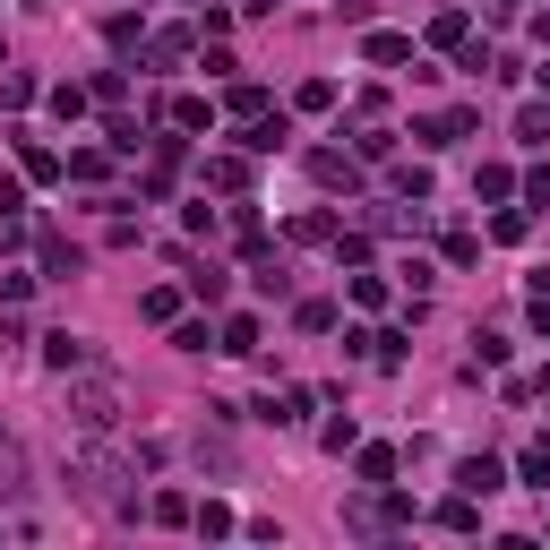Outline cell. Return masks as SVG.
Here are the masks:
<instances>
[{
	"instance_id": "obj_1",
	"label": "cell",
	"mask_w": 550,
	"mask_h": 550,
	"mask_svg": "<svg viewBox=\"0 0 550 550\" xmlns=\"http://www.w3.org/2000/svg\"><path fill=\"white\" fill-rule=\"evenodd\" d=\"M121 482H129L121 456H78V473H69V490H78L95 516H138V499H129Z\"/></svg>"
},
{
	"instance_id": "obj_2",
	"label": "cell",
	"mask_w": 550,
	"mask_h": 550,
	"mask_svg": "<svg viewBox=\"0 0 550 550\" xmlns=\"http://www.w3.org/2000/svg\"><path fill=\"white\" fill-rule=\"evenodd\" d=\"M69 422H78L86 439H104V430L121 422V396H112V379H86L78 396H69Z\"/></svg>"
},
{
	"instance_id": "obj_3",
	"label": "cell",
	"mask_w": 550,
	"mask_h": 550,
	"mask_svg": "<svg viewBox=\"0 0 550 550\" xmlns=\"http://www.w3.org/2000/svg\"><path fill=\"white\" fill-rule=\"evenodd\" d=\"M499 482H508V473L490 465V456H465V465H456V490H465V499H490Z\"/></svg>"
},
{
	"instance_id": "obj_4",
	"label": "cell",
	"mask_w": 550,
	"mask_h": 550,
	"mask_svg": "<svg viewBox=\"0 0 550 550\" xmlns=\"http://www.w3.org/2000/svg\"><path fill=\"white\" fill-rule=\"evenodd\" d=\"M361 52H370V69H396V61H413V35H370Z\"/></svg>"
},
{
	"instance_id": "obj_5",
	"label": "cell",
	"mask_w": 550,
	"mask_h": 550,
	"mask_svg": "<svg viewBox=\"0 0 550 550\" xmlns=\"http://www.w3.org/2000/svg\"><path fill=\"white\" fill-rule=\"evenodd\" d=\"M43 361L52 370H86V336H43Z\"/></svg>"
},
{
	"instance_id": "obj_6",
	"label": "cell",
	"mask_w": 550,
	"mask_h": 550,
	"mask_svg": "<svg viewBox=\"0 0 550 550\" xmlns=\"http://www.w3.org/2000/svg\"><path fill=\"white\" fill-rule=\"evenodd\" d=\"M207 181H215V190H241V181H250V164H241V155H215Z\"/></svg>"
},
{
	"instance_id": "obj_7",
	"label": "cell",
	"mask_w": 550,
	"mask_h": 550,
	"mask_svg": "<svg viewBox=\"0 0 550 550\" xmlns=\"http://www.w3.org/2000/svg\"><path fill=\"white\" fill-rule=\"evenodd\" d=\"M310 172H318V181H327V190H353V181H361V172H353V164H344V155H318V164H310Z\"/></svg>"
},
{
	"instance_id": "obj_8",
	"label": "cell",
	"mask_w": 550,
	"mask_h": 550,
	"mask_svg": "<svg viewBox=\"0 0 550 550\" xmlns=\"http://www.w3.org/2000/svg\"><path fill=\"white\" fill-rule=\"evenodd\" d=\"M224 353H258V318H224Z\"/></svg>"
},
{
	"instance_id": "obj_9",
	"label": "cell",
	"mask_w": 550,
	"mask_h": 550,
	"mask_svg": "<svg viewBox=\"0 0 550 550\" xmlns=\"http://www.w3.org/2000/svg\"><path fill=\"white\" fill-rule=\"evenodd\" d=\"M43 267H52V275H78V250H69L61 233H43Z\"/></svg>"
},
{
	"instance_id": "obj_10",
	"label": "cell",
	"mask_w": 550,
	"mask_h": 550,
	"mask_svg": "<svg viewBox=\"0 0 550 550\" xmlns=\"http://www.w3.org/2000/svg\"><path fill=\"white\" fill-rule=\"evenodd\" d=\"M516 138H533V147H542V138H550V104H525V112H516Z\"/></svg>"
},
{
	"instance_id": "obj_11",
	"label": "cell",
	"mask_w": 550,
	"mask_h": 550,
	"mask_svg": "<svg viewBox=\"0 0 550 550\" xmlns=\"http://www.w3.org/2000/svg\"><path fill=\"white\" fill-rule=\"evenodd\" d=\"M18 207H26V190H18V181H0V224H18Z\"/></svg>"
},
{
	"instance_id": "obj_12",
	"label": "cell",
	"mask_w": 550,
	"mask_h": 550,
	"mask_svg": "<svg viewBox=\"0 0 550 550\" xmlns=\"http://www.w3.org/2000/svg\"><path fill=\"white\" fill-rule=\"evenodd\" d=\"M525 198H533V207H550V164H542V172H525Z\"/></svg>"
},
{
	"instance_id": "obj_13",
	"label": "cell",
	"mask_w": 550,
	"mask_h": 550,
	"mask_svg": "<svg viewBox=\"0 0 550 550\" xmlns=\"http://www.w3.org/2000/svg\"><path fill=\"white\" fill-rule=\"evenodd\" d=\"M533 336H550V301H542V310H533Z\"/></svg>"
}]
</instances>
